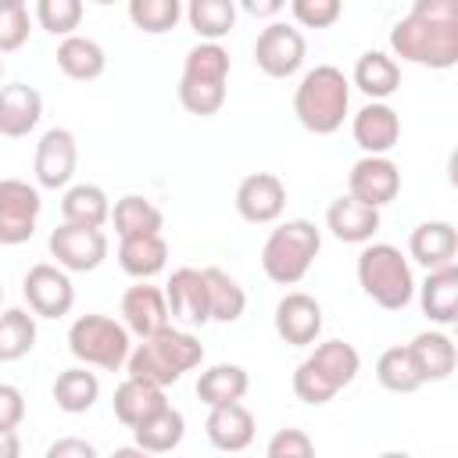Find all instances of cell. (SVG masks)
Here are the masks:
<instances>
[{"instance_id":"2e32d148","label":"cell","mask_w":458,"mask_h":458,"mask_svg":"<svg viewBox=\"0 0 458 458\" xmlns=\"http://www.w3.org/2000/svg\"><path fill=\"white\" fill-rule=\"evenodd\" d=\"M351 136L369 157H386L401 140V118L390 104H365L351 118Z\"/></svg>"},{"instance_id":"b9f144b4","label":"cell","mask_w":458,"mask_h":458,"mask_svg":"<svg viewBox=\"0 0 458 458\" xmlns=\"http://www.w3.org/2000/svg\"><path fill=\"white\" fill-rule=\"evenodd\" d=\"M179 104H182L190 114L211 118V114H218V111H222V104H225V86L182 82V79H179Z\"/></svg>"},{"instance_id":"7dc6e473","label":"cell","mask_w":458,"mask_h":458,"mask_svg":"<svg viewBox=\"0 0 458 458\" xmlns=\"http://www.w3.org/2000/svg\"><path fill=\"white\" fill-rule=\"evenodd\" d=\"M243 11L254 14V18H272V14L283 11V4L279 0H243Z\"/></svg>"},{"instance_id":"816d5d0a","label":"cell","mask_w":458,"mask_h":458,"mask_svg":"<svg viewBox=\"0 0 458 458\" xmlns=\"http://www.w3.org/2000/svg\"><path fill=\"white\" fill-rule=\"evenodd\" d=\"M0 304H4V283H0Z\"/></svg>"},{"instance_id":"f6af8a7d","label":"cell","mask_w":458,"mask_h":458,"mask_svg":"<svg viewBox=\"0 0 458 458\" xmlns=\"http://www.w3.org/2000/svg\"><path fill=\"white\" fill-rule=\"evenodd\" d=\"M25 419V394L14 383H0V429H18Z\"/></svg>"},{"instance_id":"60d3db41","label":"cell","mask_w":458,"mask_h":458,"mask_svg":"<svg viewBox=\"0 0 458 458\" xmlns=\"http://www.w3.org/2000/svg\"><path fill=\"white\" fill-rule=\"evenodd\" d=\"M29 7L25 0H0V54H11L18 47H25L29 39Z\"/></svg>"},{"instance_id":"d590c367","label":"cell","mask_w":458,"mask_h":458,"mask_svg":"<svg viewBox=\"0 0 458 458\" xmlns=\"http://www.w3.org/2000/svg\"><path fill=\"white\" fill-rule=\"evenodd\" d=\"M186 21L200 36V43H218L236 25V4L233 0H193L186 7Z\"/></svg>"},{"instance_id":"9a60e30c","label":"cell","mask_w":458,"mask_h":458,"mask_svg":"<svg viewBox=\"0 0 458 458\" xmlns=\"http://www.w3.org/2000/svg\"><path fill=\"white\" fill-rule=\"evenodd\" d=\"M272 326H276V333H279L283 344H290V347H311L318 340V333H322V304L311 293L293 290V293L279 297L276 315H272Z\"/></svg>"},{"instance_id":"cb8c5ba5","label":"cell","mask_w":458,"mask_h":458,"mask_svg":"<svg viewBox=\"0 0 458 458\" xmlns=\"http://www.w3.org/2000/svg\"><path fill=\"white\" fill-rule=\"evenodd\" d=\"M351 79L372 104H386V97H394L397 86H401V64L383 50H365L354 61V75Z\"/></svg>"},{"instance_id":"44dd1931","label":"cell","mask_w":458,"mask_h":458,"mask_svg":"<svg viewBox=\"0 0 458 458\" xmlns=\"http://www.w3.org/2000/svg\"><path fill=\"white\" fill-rule=\"evenodd\" d=\"M408 347V354H411V365H415V372H419V379L422 383H440V379H447L451 372H454V365H458V347H454V340L447 336V333H440V329H426V333H419L411 344H404Z\"/></svg>"},{"instance_id":"f1b7e54d","label":"cell","mask_w":458,"mask_h":458,"mask_svg":"<svg viewBox=\"0 0 458 458\" xmlns=\"http://www.w3.org/2000/svg\"><path fill=\"white\" fill-rule=\"evenodd\" d=\"M61 218L68 225H89L100 229L111 218V200L97 182H75L61 197Z\"/></svg>"},{"instance_id":"5b68a950","label":"cell","mask_w":458,"mask_h":458,"mask_svg":"<svg viewBox=\"0 0 458 458\" xmlns=\"http://www.w3.org/2000/svg\"><path fill=\"white\" fill-rule=\"evenodd\" d=\"M358 286L383 311H401L415 297V276L408 258L394 243H365L358 254Z\"/></svg>"},{"instance_id":"ab89813d","label":"cell","mask_w":458,"mask_h":458,"mask_svg":"<svg viewBox=\"0 0 458 458\" xmlns=\"http://www.w3.org/2000/svg\"><path fill=\"white\" fill-rule=\"evenodd\" d=\"M39 29H47L50 36H75L79 21H82V4L79 0H36L32 7Z\"/></svg>"},{"instance_id":"30bf717a","label":"cell","mask_w":458,"mask_h":458,"mask_svg":"<svg viewBox=\"0 0 458 458\" xmlns=\"http://www.w3.org/2000/svg\"><path fill=\"white\" fill-rule=\"evenodd\" d=\"M47 247L57 258V268H64V272H93L107 258V236H104V229H89V225H68V222H61L50 233Z\"/></svg>"},{"instance_id":"484cf974","label":"cell","mask_w":458,"mask_h":458,"mask_svg":"<svg viewBox=\"0 0 458 458\" xmlns=\"http://www.w3.org/2000/svg\"><path fill=\"white\" fill-rule=\"evenodd\" d=\"M250 386V376L243 365H233V361H218L211 369L200 372L197 379V397L208 404V408H225V404H240L243 394Z\"/></svg>"},{"instance_id":"277c9868","label":"cell","mask_w":458,"mask_h":458,"mask_svg":"<svg viewBox=\"0 0 458 458\" xmlns=\"http://www.w3.org/2000/svg\"><path fill=\"white\" fill-rule=\"evenodd\" d=\"M361 372V354L347 340H322L297 369H293V394L304 404H329L344 386L354 383Z\"/></svg>"},{"instance_id":"681fc988","label":"cell","mask_w":458,"mask_h":458,"mask_svg":"<svg viewBox=\"0 0 458 458\" xmlns=\"http://www.w3.org/2000/svg\"><path fill=\"white\" fill-rule=\"evenodd\" d=\"M107 458H154V454H147V451H140L136 444H129V447H118V451H111Z\"/></svg>"},{"instance_id":"f35d334b","label":"cell","mask_w":458,"mask_h":458,"mask_svg":"<svg viewBox=\"0 0 458 458\" xmlns=\"http://www.w3.org/2000/svg\"><path fill=\"white\" fill-rule=\"evenodd\" d=\"M179 18H182L179 0H129V21L147 36H161L175 29Z\"/></svg>"},{"instance_id":"bcb514c9","label":"cell","mask_w":458,"mask_h":458,"mask_svg":"<svg viewBox=\"0 0 458 458\" xmlns=\"http://www.w3.org/2000/svg\"><path fill=\"white\" fill-rule=\"evenodd\" d=\"M43 458H100V454H97V447H93L89 440H82V437H57V440L47 447Z\"/></svg>"},{"instance_id":"e0dca14e","label":"cell","mask_w":458,"mask_h":458,"mask_svg":"<svg viewBox=\"0 0 458 458\" xmlns=\"http://www.w3.org/2000/svg\"><path fill=\"white\" fill-rule=\"evenodd\" d=\"M122 326H125L132 336H140V340H147V336L161 333L165 326H172V322H168L165 290H157V286H150V283L129 286V290L122 293Z\"/></svg>"},{"instance_id":"52a82bcc","label":"cell","mask_w":458,"mask_h":458,"mask_svg":"<svg viewBox=\"0 0 458 458\" xmlns=\"http://www.w3.org/2000/svg\"><path fill=\"white\" fill-rule=\"evenodd\" d=\"M68 351L86 369L93 365L104 372H118L132 354V340H129V329L111 315H79L68 326Z\"/></svg>"},{"instance_id":"d6a6232c","label":"cell","mask_w":458,"mask_h":458,"mask_svg":"<svg viewBox=\"0 0 458 458\" xmlns=\"http://www.w3.org/2000/svg\"><path fill=\"white\" fill-rule=\"evenodd\" d=\"M50 394H54V401H57L61 411L82 415V411H89V408L97 404V397H100V379H97V372H89L86 365H75V369L57 372Z\"/></svg>"},{"instance_id":"836d02e7","label":"cell","mask_w":458,"mask_h":458,"mask_svg":"<svg viewBox=\"0 0 458 458\" xmlns=\"http://www.w3.org/2000/svg\"><path fill=\"white\" fill-rule=\"evenodd\" d=\"M200 272H204V286H208V315H211V322H236L243 315V308H247L243 286L229 272H222L215 265L200 268Z\"/></svg>"},{"instance_id":"8992f818","label":"cell","mask_w":458,"mask_h":458,"mask_svg":"<svg viewBox=\"0 0 458 458\" xmlns=\"http://www.w3.org/2000/svg\"><path fill=\"white\" fill-rule=\"evenodd\" d=\"M322 250V233L315 229V222L308 218H286L283 225H276L261 247V268L272 283L279 286H293L308 276V268L315 265Z\"/></svg>"},{"instance_id":"5bb4252c","label":"cell","mask_w":458,"mask_h":458,"mask_svg":"<svg viewBox=\"0 0 458 458\" xmlns=\"http://www.w3.org/2000/svg\"><path fill=\"white\" fill-rule=\"evenodd\" d=\"M286 208V186L276 172H250L236 186V211L250 225H268Z\"/></svg>"},{"instance_id":"3957f363","label":"cell","mask_w":458,"mask_h":458,"mask_svg":"<svg viewBox=\"0 0 458 458\" xmlns=\"http://www.w3.org/2000/svg\"><path fill=\"white\" fill-rule=\"evenodd\" d=\"M351 107V82L336 64H315L293 89V114L315 136H333Z\"/></svg>"},{"instance_id":"f907efd6","label":"cell","mask_w":458,"mask_h":458,"mask_svg":"<svg viewBox=\"0 0 458 458\" xmlns=\"http://www.w3.org/2000/svg\"><path fill=\"white\" fill-rule=\"evenodd\" d=\"M376 458H411L408 451H383V454H376Z\"/></svg>"},{"instance_id":"f5cc1de1","label":"cell","mask_w":458,"mask_h":458,"mask_svg":"<svg viewBox=\"0 0 458 458\" xmlns=\"http://www.w3.org/2000/svg\"><path fill=\"white\" fill-rule=\"evenodd\" d=\"M0 79H4V61H0Z\"/></svg>"},{"instance_id":"83f0119b","label":"cell","mask_w":458,"mask_h":458,"mask_svg":"<svg viewBox=\"0 0 458 458\" xmlns=\"http://www.w3.org/2000/svg\"><path fill=\"white\" fill-rule=\"evenodd\" d=\"M182 437H186V419H182V411L172 408V404H165L157 415L143 419V422L132 429L136 447L147 451V454H168V451H175V447L182 444Z\"/></svg>"},{"instance_id":"4dcf8cb0","label":"cell","mask_w":458,"mask_h":458,"mask_svg":"<svg viewBox=\"0 0 458 458\" xmlns=\"http://www.w3.org/2000/svg\"><path fill=\"white\" fill-rule=\"evenodd\" d=\"M111 222H114L118 240H129V236H161L165 215H161V208H154L147 197L125 193L122 200H114Z\"/></svg>"},{"instance_id":"4316f807","label":"cell","mask_w":458,"mask_h":458,"mask_svg":"<svg viewBox=\"0 0 458 458\" xmlns=\"http://www.w3.org/2000/svg\"><path fill=\"white\" fill-rule=\"evenodd\" d=\"M57 68L68 75V79H75V82H89V79H100L104 75V68H107V54H104V47L97 43V39H89V36H68V39H61L57 43Z\"/></svg>"},{"instance_id":"7402d4cb","label":"cell","mask_w":458,"mask_h":458,"mask_svg":"<svg viewBox=\"0 0 458 458\" xmlns=\"http://www.w3.org/2000/svg\"><path fill=\"white\" fill-rule=\"evenodd\" d=\"M254 429H258V422H254L250 408H243V404L211 408L208 411V422H204V433H208L211 447H218L225 454H240L243 447H250Z\"/></svg>"},{"instance_id":"7c38bea8","label":"cell","mask_w":458,"mask_h":458,"mask_svg":"<svg viewBox=\"0 0 458 458\" xmlns=\"http://www.w3.org/2000/svg\"><path fill=\"white\" fill-rule=\"evenodd\" d=\"M75 165H79V143L72 136V129H47L36 143V157H32V172H36V182L43 190H64L75 175Z\"/></svg>"},{"instance_id":"4fadbf2b","label":"cell","mask_w":458,"mask_h":458,"mask_svg":"<svg viewBox=\"0 0 458 458\" xmlns=\"http://www.w3.org/2000/svg\"><path fill=\"white\" fill-rule=\"evenodd\" d=\"M401 193V168L390 157H358L347 172V197L369 208H383Z\"/></svg>"},{"instance_id":"f546056e","label":"cell","mask_w":458,"mask_h":458,"mask_svg":"<svg viewBox=\"0 0 458 458\" xmlns=\"http://www.w3.org/2000/svg\"><path fill=\"white\" fill-rule=\"evenodd\" d=\"M111 404H114V419L122 426L136 429L143 419L157 415L168 401H165V390L161 386H150V383H140V379H125V383H118Z\"/></svg>"},{"instance_id":"ac0fdd59","label":"cell","mask_w":458,"mask_h":458,"mask_svg":"<svg viewBox=\"0 0 458 458\" xmlns=\"http://www.w3.org/2000/svg\"><path fill=\"white\" fill-rule=\"evenodd\" d=\"M165 304H168V315L179 318L182 326H204V322H211L204 272L200 268H175L172 279L165 283Z\"/></svg>"},{"instance_id":"74e56055","label":"cell","mask_w":458,"mask_h":458,"mask_svg":"<svg viewBox=\"0 0 458 458\" xmlns=\"http://www.w3.org/2000/svg\"><path fill=\"white\" fill-rule=\"evenodd\" d=\"M376 379L383 390L390 394H415L422 386L415 365H411V354L408 347H386L379 358H376Z\"/></svg>"},{"instance_id":"7bdbcfd3","label":"cell","mask_w":458,"mask_h":458,"mask_svg":"<svg viewBox=\"0 0 458 458\" xmlns=\"http://www.w3.org/2000/svg\"><path fill=\"white\" fill-rule=\"evenodd\" d=\"M265 458H315V444L304 429H276L268 447H265Z\"/></svg>"},{"instance_id":"e575fe53","label":"cell","mask_w":458,"mask_h":458,"mask_svg":"<svg viewBox=\"0 0 458 458\" xmlns=\"http://www.w3.org/2000/svg\"><path fill=\"white\" fill-rule=\"evenodd\" d=\"M229 79V50L222 43H197L182 57V82L225 86Z\"/></svg>"},{"instance_id":"603a6c76","label":"cell","mask_w":458,"mask_h":458,"mask_svg":"<svg viewBox=\"0 0 458 458\" xmlns=\"http://www.w3.org/2000/svg\"><path fill=\"white\" fill-rule=\"evenodd\" d=\"M326 229L340 243H369L379 229V211L369 204H358L354 197L344 193L326 208Z\"/></svg>"},{"instance_id":"1f68e13d","label":"cell","mask_w":458,"mask_h":458,"mask_svg":"<svg viewBox=\"0 0 458 458\" xmlns=\"http://www.w3.org/2000/svg\"><path fill=\"white\" fill-rule=\"evenodd\" d=\"M118 265L125 276L147 283L168 265V243L165 236H129L118 243Z\"/></svg>"},{"instance_id":"ffe728a7","label":"cell","mask_w":458,"mask_h":458,"mask_svg":"<svg viewBox=\"0 0 458 458\" xmlns=\"http://www.w3.org/2000/svg\"><path fill=\"white\" fill-rule=\"evenodd\" d=\"M408 254L426 272L447 268L454 265V254H458V229L451 222H419L408 236Z\"/></svg>"},{"instance_id":"7a4b0ae2","label":"cell","mask_w":458,"mask_h":458,"mask_svg":"<svg viewBox=\"0 0 458 458\" xmlns=\"http://www.w3.org/2000/svg\"><path fill=\"white\" fill-rule=\"evenodd\" d=\"M200 361H204V344L186 329L165 326L161 333H154L132 347L125 369H129V379H140V383L165 390V386L179 383L182 372L197 369Z\"/></svg>"},{"instance_id":"c3c4849f","label":"cell","mask_w":458,"mask_h":458,"mask_svg":"<svg viewBox=\"0 0 458 458\" xmlns=\"http://www.w3.org/2000/svg\"><path fill=\"white\" fill-rule=\"evenodd\" d=\"M0 458H21V440L14 429H0Z\"/></svg>"},{"instance_id":"ee69618b","label":"cell","mask_w":458,"mask_h":458,"mask_svg":"<svg viewBox=\"0 0 458 458\" xmlns=\"http://www.w3.org/2000/svg\"><path fill=\"white\" fill-rule=\"evenodd\" d=\"M340 0H293L290 14L304 25V29H329L340 18Z\"/></svg>"},{"instance_id":"d6986e66","label":"cell","mask_w":458,"mask_h":458,"mask_svg":"<svg viewBox=\"0 0 458 458\" xmlns=\"http://www.w3.org/2000/svg\"><path fill=\"white\" fill-rule=\"evenodd\" d=\"M43 118V97L29 82H7L0 86V136L21 140L29 136Z\"/></svg>"},{"instance_id":"9c48e42d","label":"cell","mask_w":458,"mask_h":458,"mask_svg":"<svg viewBox=\"0 0 458 458\" xmlns=\"http://www.w3.org/2000/svg\"><path fill=\"white\" fill-rule=\"evenodd\" d=\"M39 211H43V200L36 186H29L25 179H0V243L4 247H18L32 240Z\"/></svg>"},{"instance_id":"6da1fadb","label":"cell","mask_w":458,"mask_h":458,"mask_svg":"<svg viewBox=\"0 0 458 458\" xmlns=\"http://www.w3.org/2000/svg\"><path fill=\"white\" fill-rule=\"evenodd\" d=\"M390 50L401 61L447 72L458 64V4L415 0V7L390 29Z\"/></svg>"},{"instance_id":"d4e9b609","label":"cell","mask_w":458,"mask_h":458,"mask_svg":"<svg viewBox=\"0 0 458 458\" xmlns=\"http://www.w3.org/2000/svg\"><path fill=\"white\" fill-rule=\"evenodd\" d=\"M419 304L429 322L454 326V318H458V265L429 272L426 283L419 286Z\"/></svg>"},{"instance_id":"ba28073f","label":"cell","mask_w":458,"mask_h":458,"mask_svg":"<svg viewBox=\"0 0 458 458\" xmlns=\"http://www.w3.org/2000/svg\"><path fill=\"white\" fill-rule=\"evenodd\" d=\"M308 54V43L301 36V29L286 25V21H268L258 39H254V64L268 75V79H290L301 72Z\"/></svg>"},{"instance_id":"8d00e7d4","label":"cell","mask_w":458,"mask_h":458,"mask_svg":"<svg viewBox=\"0 0 458 458\" xmlns=\"http://www.w3.org/2000/svg\"><path fill=\"white\" fill-rule=\"evenodd\" d=\"M36 347V315L25 308L0 311V361H18Z\"/></svg>"},{"instance_id":"8fae6325","label":"cell","mask_w":458,"mask_h":458,"mask_svg":"<svg viewBox=\"0 0 458 458\" xmlns=\"http://www.w3.org/2000/svg\"><path fill=\"white\" fill-rule=\"evenodd\" d=\"M21 293H25L29 311L36 318H61L75 304V286H72L68 272L57 268V265H47V261H39V265H32L25 272Z\"/></svg>"}]
</instances>
